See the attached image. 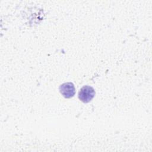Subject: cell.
Returning <instances> with one entry per match:
<instances>
[{
	"instance_id": "7a4b0ae2",
	"label": "cell",
	"mask_w": 152,
	"mask_h": 152,
	"mask_svg": "<svg viewBox=\"0 0 152 152\" xmlns=\"http://www.w3.org/2000/svg\"><path fill=\"white\" fill-rule=\"evenodd\" d=\"M59 91L65 98L69 99L74 96L75 89L73 83L71 82L65 83L60 86Z\"/></svg>"
},
{
	"instance_id": "6da1fadb",
	"label": "cell",
	"mask_w": 152,
	"mask_h": 152,
	"mask_svg": "<svg viewBox=\"0 0 152 152\" xmlns=\"http://www.w3.org/2000/svg\"><path fill=\"white\" fill-rule=\"evenodd\" d=\"M95 91L92 87L84 86L81 88L78 93V98L81 102L88 103L93 99Z\"/></svg>"
}]
</instances>
